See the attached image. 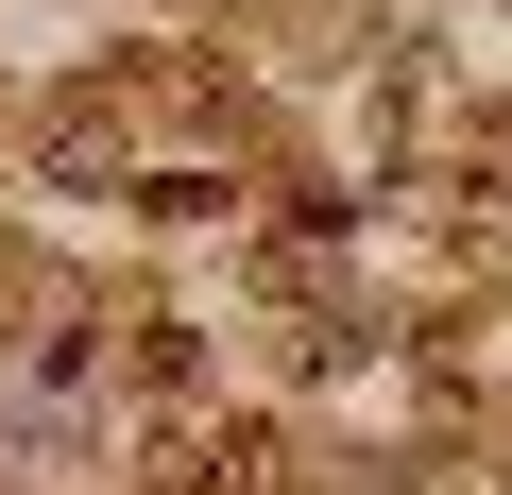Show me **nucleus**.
<instances>
[{"label":"nucleus","instance_id":"1","mask_svg":"<svg viewBox=\"0 0 512 495\" xmlns=\"http://www.w3.org/2000/svg\"><path fill=\"white\" fill-rule=\"evenodd\" d=\"M171 495H291L274 478V427H222V444H188V478Z\"/></svg>","mask_w":512,"mask_h":495}]
</instances>
